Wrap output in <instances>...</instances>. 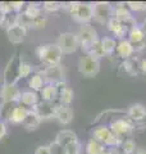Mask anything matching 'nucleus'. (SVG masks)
<instances>
[{
  "label": "nucleus",
  "mask_w": 146,
  "mask_h": 154,
  "mask_svg": "<svg viewBox=\"0 0 146 154\" xmlns=\"http://www.w3.org/2000/svg\"><path fill=\"white\" fill-rule=\"evenodd\" d=\"M49 149H50V153L51 154H65L64 146H62L60 144H58L56 141L49 144Z\"/></svg>",
  "instance_id": "4c0bfd02"
},
{
  "label": "nucleus",
  "mask_w": 146,
  "mask_h": 154,
  "mask_svg": "<svg viewBox=\"0 0 146 154\" xmlns=\"http://www.w3.org/2000/svg\"><path fill=\"white\" fill-rule=\"evenodd\" d=\"M7 132H8V130H7L5 122L0 121V140H2V139H4V136L7 135Z\"/></svg>",
  "instance_id": "c03bdc74"
},
{
  "label": "nucleus",
  "mask_w": 146,
  "mask_h": 154,
  "mask_svg": "<svg viewBox=\"0 0 146 154\" xmlns=\"http://www.w3.org/2000/svg\"><path fill=\"white\" fill-rule=\"evenodd\" d=\"M113 18H115L117 21H119L120 23H124L128 28H131L132 26H136V21L135 18L132 17L129 9L124 5H118L114 8V14Z\"/></svg>",
  "instance_id": "f8f14e48"
},
{
  "label": "nucleus",
  "mask_w": 146,
  "mask_h": 154,
  "mask_svg": "<svg viewBox=\"0 0 146 154\" xmlns=\"http://www.w3.org/2000/svg\"><path fill=\"white\" fill-rule=\"evenodd\" d=\"M86 154H103V152L105 150V145L101 144L100 141L95 140V139H90L86 144Z\"/></svg>",
  "instance_id": "bb28decb"
},
{
  "label": "nucleus",
  "mask_w": 146,
  "mask_h": 154,
  "mask_svg": "<svg viewBox=\"0 0 146 154\" xmlns=\"http://www.w3.org/2000/svg\"><path fill=\"white\" fill-rule=\"evenodd\" d=\"M7 35H8V40L12 44H21V42H23L24 37L27 35V28L21 25L13 26L7 30Z\"/></svg>",
  "instance_id": "4468645a"
},
{
  "label": "nucleus",
  "mask_w": 146,
  "mask_h": 154,
  "mask_svg": "<svg viewBox=\"0 0 146 154\" xmlns=\"http://www.w3.org/2000/svg\"><path fill=\"white\" fill-rule=\"evenodd\" d=\"M41 11H42V8L40 7V4H37V3H28L26 5V9H24L23 14H24V16H27L30 19H35V18L41 16Z\"/></svg>",
  "instance_id": "cd10ccee"
},
{
  "label": "nucleus",
  "mask_w": 146,
  "mask_h": 154,
  "mask_svg": "<svg viewBox=\"0 0 146 154\" xmlns=\"http://www.w3.org/2000/svg\"><path fill=\"white\" fill-rule=\"evenodd\" d=\"M3 18H4V13L0 11V26H2V23H3Z\"/></svg>",
  "instance_id": "09e8293b"
},
{
  "label": "nucleus",
  "mask_w": 146,
  "mask_h": 154,
  "mask_svg": "<svg viewBox=\"0 0 146 154\" xmlns=\"http://www.w3.org/2000/svg\"><path fill=\"white\" fill-rule=\"evenodd\" d=\"M36 55L38 57V59H40V62L44 66L49 67V66L60 64L63 53L56 42H47V44H42L37 48Z\"/></svg>",
  "instance_id": "f257e3e1"
},
{
  "label": "nucleus",
  "mask_w": 146,
  "mask_h": 154,
  "mask_svg": "<svg viewBox=\"0 0 146 154\" xmlns=\"http://www.w3.org/2000/svg\"><path fill=\"white\" fill-rule=\"evenodd\" d=\"M55 141L58 144H60L62 146H64V148L71 145V144L80 143L77 135L73 131H71V130H62V131H59L55 136Z\"/></svg>",
  "instance_id": "2eb2a0df"
},
{
  "label": "nucleus",
  "mask_w": 146,
  "mask_h": 154,
  "mask_svg": "<svg viewBox=\"0 0 146 154\" xmlns=\"http://www.w3.org/2000/svg\"><path fill=\"white\" fill-rule=\"evenodd\" d=\"M141 28H142V31H144V33L146 35V18H145V21L142 22V26H141Z\"/></svg>",
  "instance_id": "de8ad7c7"
},
{
  "label": "nucleus",
  "mask_w": 146,
  "mask_h": 154,
  "mask_svg": "<svg viewBox=\"0 0 146 154\" xmlns=\"http://www.w3.org/2000/svg\"><path fill=\"white\" fill-rule=\"evenodd\" d=\"M28 110H30V108L24 107V105H22V104H18L16 107V109L12 112V114H11V117H9L8 121L11 123H13V125H23Z\"/></svg>",
  "instance_id": "a211bd4d"
},
{
  "label": "nucleus",
  "mask_w": 146,
  "mask_h": 154,
  "mask_svg": "<svg viewBox=\"0 0 146 154\" xmlns=\"http://www.w3.org/2000/svg\"><path fill=\"white\" fill-rule=\"evenodd\" d=\"M58 46L60 48L63 54H73L80 46L78 36L75 32H63L58 37Z\"/></svg>",
  "instance_id": "39448f33"
},
{
  "label": "nucleus",
  "mask_w": 146,
  "mask_h": 154,
  "mask_svg": "<svg viewBox=\"0 0 146 154\" xmlns=\"http://www.w3.org/2000/svg\"><path fill=\"white\" fill-rule=\"evenodd\" d=\"M117 54H118L120 58H123V59H128V58L133 54V46L132 44L126 40V38H123V40H119L118 42H117Z\"/></svg>",
  "instance_id": "6ab92c4d"
},
{
  "label": "nucleus",
  "mask_w": 146,
  "mask_h": 154,
  "mask_svg": "<svg viewBox=\"0 0 146 154\" xmlns=\"http://www.w3.org/2000/svg\"><path fill=\"white\" fill-rule=\"evenodd\" d=\"M111 130L109 127L104 126V125H101V126H97L94 128V131H92V139H95V140L100 141L101 144H104L109 140L110 136H111Z\"/></svg>",
  "instance_id": "aec40b11"
},
{
  "label": "nucleus",
  "mask_w": 146,
  "mask_h": 154,
  "mask_svg": "<svg viewBox=\"0 0 146 154\" xmlns=\"http://www.w3.org/2000/svg\"><path fill=\"white\" fill-rule=\"evenodd\" d=\"M18 23H19V14L18 13H8V14H4L2 27L8 30V28H11L13 26H17Z\"/></svg>",
  "instance_id": "c756f323"
},
{
  "label": "nucleus",
  "mask_w": 146,
  "mask_h": 154,
  "mask_svg": "<svg viewBox=\"0 0 146 154\" xmlns=\"http://www.w3.org/2000/svg\"><path fill=\"white\" fill-rule=\"evenodd\" d=\"M46 23H47V19L46 17H37L35 19H32V23H31V27L32 28H36V30H40V28H45L46 27Z\"/></svg>",
  "instance_id": "e433bc0d"
},
{
  "label": "nucleus",
  "mask_w": 146,
  "mask_h": 154,
  "mask_svg": "<svg viewBox=\"0 0 146 154\" xmlns=\"http://www.w3.org/2000/svg\"><path fill=\"white\" fill-rule=\"evenodd\" d=\"M22 57L18 54H13V57L8 60L3 73V85H17L21 80L19 77V66H21Z\"/></svg>",
  "instance_id": "7ed1b4c3"
},
{
  "label": "nucleus",
  "mask_w": 146,
  "mask_h": 154,
  "mask_svg": "<svg viewBox=\"0 0 146 154\" xmlns=\"http://www.w3.org/2000/svg\"><path fill=\"white\" fill-rule=\"evenodd\" d=\"M40 123H41V118L38 117L32 109L28 110L26 119H24V122H23V126L31 131V130H36L38 126H40Z\"/></svg>",
  "instance_id": "a878e982"
},
{
  "label": "nucleus",
  "mask_w": 146,
  "mask_h": 154,
  "mask_svg": "<svg viewBox=\"0 0 146 154\" xmlns=\"http://www.w3.org/2000/svg\"><path fill=\"white\" fill-rule=\"evenodd\" d=\"M38 103V95L37 93L32 90H28V91H23L22 95H21V102L19 104L24 105V107H35V105Z\"/></svg>",
  "instance_id": "b1692460"
},
{
  "label": "nucleus",
  "mask_w": 146,
  "mask_h": 154,
  "mask_svg": "<svg viewBox=\"0 0 146 154\" xmlns=\"http://www.w3.org/2000/svg\"><path fill=\"white\" fill-rule=\"evenodd\" d=\"M78 71L82 76L92 79V77L99 75L100 72V60L85 54L78 60Z\"/></svg>",
  "instance_id": "20e7f679"
},
{
  "label": "nucleus",
  "mask_w": 146,
  "mask_h": 154,
  "mask_svg": "<svg viewBox=\"0 0 146 154\" xmlns=\"http://www.w3.org/2000/svg\"><path fill=\"white\" fill-rule=\"evenodd\" d=\"M80 154H81V153H80Z\"/></svg>",
  "instance_id": "864d4df0"
},
{
  "label": "nucleus",
  "mask_w": 146,
  "mask_h": 154,
  "mask_svg": "<svg viewBox=\"0 0 146 154\" xmlns=\"http://www.w3.org/2000/svg\"><path fill=\"white\" fill-rule=\"evenodd\" d=\"M35 154H51L50 149H49V145H40L36 148Z\"/></svg>",
  "instance_id": "37998d69"
},
{
  "label": "nucleus",
  "mask_w": 146,
  "mask_h": 154,
  "mask_svg": "<svg viewBox=\"0 0 146 154\" xmlns=\"http://www.w3.org/2000/svg\"><path fill=\"white\" fill-rule=\"evenodd\" d=\"M0 118H2V107H0Z\"/></svg>",
  "instance_id": "603ef678"
},
{
  "label": "nucleus",
  "mask_w": 146,
  "mask_h": 154,
  "mask_svg": "<svg viewBox=\"0 0 146 154\" xmlns=\"http://www.w3.org/2000/svg\"><path fill=\"white\" fill-rule=\"evenodd\" d=\"M110 154H122V152L118 150L117 148H113V149H110Z\"/></svg>",
  "instance_id": "49530a36"
},
{
  "label": "nucleus",
  "mask_w": 146,
  "mask_h": 154,
  "mask_svg": "<svg viewBox=\"0 0 146 154\" xmlns=\"http://www.w3.org/2000/svg\"><path fill=\"white\" fill-rule=\"evenodd\" d=\"M22 91L17 85H2L0 88V100L2 103H19Z\"/></svg>",
  "instance_id": "9d476101"
},
{
  "label": "nucleus",
  "mask_w": 146,
  "mask_h": 154,
  "mask_svg": "<svg viewBox=\"0 0 146 154\" xmlns=\"http://www.w3.org/2000/svg\"><path fill=\"white\" fill-rule=\"evenodd\" d=\"M128 9L135 12H144L146 11V2H128L126 3Z\"/></svg>",
  "instance_id": "f704fd0d"
},
{
  "label": "nucleus",
  "mask_w": 146,
  "mask_h": 154,
  "mask_svg": "<svg viewBox=\"0 0 146 154\" xmlns=\"http://www.w3.org/2000/svg\"><path fill=\"white\" fill-rule=\"evenodd\" d=\"M42 9L47 13H53V12H56L62 9V3L59 2H44L42 4Z\"/></svg>",
  "instance_id": "72a5a7b5"
},
{
  "label": "nucleus",
  "mask_w": 146,
  "mask_h": 154,
  "mask_svg": "<svg viewBox=\"0 0 146 154\" xmlns=\"http://www.w3.org/2000/svg\"><path fill=\"white\" fill-rule=\"evenodd\" d=\"M0 11H2L4 14H8V13H14L12 2H0Z\"/></svg>",
  "instance_id": "ea45409f"
},
{
  "label": "nucleus",
  "mask_w": 146,
  "mask_h": 154,
  "mask_svg": "<svg viewBox=\"0 0 146 154\" xmlns=\"http://www.w3.org/2000/svg\"><path fill=\"white\" fill-rule=\"evenodd\" d=\"M114 8L110 3L97 2L94 3V21L100 25H108L109 21L113 18Z\"/></svg>",
  "instance_id": "423d86ee"
},
{
  "label": "nucleus",
  "mask_w": 146,
  "mask_h": 154,
  "mask_svg": "<svg viewBox=\"0 0 146 154\" xmlns=\"http://www.w3.org/2000/svg\"><path fill=\"white\" fill-rule=\"evenodd\" d=\"M19 103H2V117L5 118L7 121L9 119V117H11V114L14 109H16V107L18 105Z\"/></svg>",
  "instance_id": "2f4dec72"
},
{
  "label": "nucleus",
  "mask_w": 146,
  "mask_h": 154,
  "mask_svg": "<svg viewBox=\"0 0 146 154\" xmlns=\"http://www.w3.org/2000/svg\"><path fill=\"white\" fill-rule=\"evenodd\" d=\"M122 148H123V153L124 154H132L135 153L137 149H136V143L131 139H127L122 143Z\"/></svg>",
  "instance_id": "c9c22d12"
},
{
  "label": "nucleus",
  "mask_w": 146,
  "mask_h": 154,
  "mask_svg": "<svg viewBox=\"0 0 146 154\" xmlns=\"http://www.w3.org/2000/svg\"><path fill=\"white\" fill-rule=\"evenodd\" d=\"M56 121L59 122L60 125H68L72 122L73 119V110L69 105H63L59 104L56 109V114H55Z\"/></svg>",
  "instance_id": "f3484780"
},
{
  "label": "nucleus",
  "mask_w": 146,
  "mask_h": 154,
  "mask_svg": "<svg viewBox=\"0 0 146 154\" xmlns=\"http://www.w3.org/2000/svg\"><path fill=\"white\" fill-rule=\"evenodd\" d=\"M87 55H90V57H92V58H95V59H97V60H100L103 57H105V53H104L103 46H101L100 40L97 41L96 44L92 46L89 51H87Z\"/></svg>",
  "instance_id": "7c9ffc66"
},
{
  "label": "nucleus",
  "mask_w": 146,
  "mask_h": 154,
  "mask_svg": "<svg viewBox=\"0 0 146 154\" xmlns=\"http://www.w3.org/2000/svg\"><path fill=\"white\" fill-rule=\"evenodd\" d=\"M12 4H13V11H14V13H21V11L24 8V5H26V3L24 2H12Z\"/></svg>",
  "instance_id": "79ce46f5"
},
{
  "label": "nucleus",
  "mask_w": 146,
  "mask_h": 154,
  "mask_svg": "<svg viewBox=\"0 0 146 154\" xmlns=\"http://www.w3.org/2000/svg\"><path fill=\"white\" fill-rule=\"evenodd\" d=\"M109 128L111 130V132L114 135H117L118 137H120L123 140L124 136H128V135L133 131V125L131 123V119H114L113 122L110 123Z\"/></svg>",
  "instance_id": "9b49d317"
},
{
  "label": "nucleus",
  "mask_w": 146,
  "mask_h": 154,
  "mask_svg": "<svg viewBox=\"0 0 146 154\" xmlns=\"http://www.w3.org/2000/svg\"><path fill=\"white\" fill-rule=\"evenodd\" d=\"M65 149V154H80L81 153V145L80 143H76V144H71L64 148Z\"/></svg>",
  "instance_id": "58836bf2"
},
{
  "label": "nucleus",
  "mask_w": 146,
  "mask_h": 154,
  "mask_svg": "<svg viewBox=\"0 0 146 154\" xmlns=\"http://www.w3.org/2000/svg\"><path fill=\"white\" fill-rule=\"evenodd\" d=\"M106 26H108L109 31L113 33L114 36L118 37L119 40H123L124 36L128 35V30H129V28L126 26L124 23H120L119 21H117L115 18H111Z\"/></svg>",
  "instance_id": "dca6fc26"
},
{
  "label": "nucleus",
  "mask_w": 146,
  "mask_h": 154,
  "mask_svg": "<svg viewBox=\"0 0 146 154\" xmlns=\"http://www.w3.org/2000/svg\"><path fill=\"white\" fill-rule=\"evenodd\" d=\"M145 33L142 31V28L138 26H132L128 30V41L131 44H138V42L145 41Z\"/></svg>",
  "instance_id": "393cba45"
},
{
  "label": "nucleus",
  "mask_w": 146,
  "mask_h": 154,
  "mask_svg": "<svg viewBox=\"0 0 146 154\" xmlns=\"http://www.w3.org/2000/svg\"><path fill=\"white\" fill-rule=\"evenodd\" d=\"M58 105H59L58 102H44V100H41V102H38L35 107H32L31 109L41 118V121H42V119L55 118Z\"/></svg>",
  "instance_id": "1a4fd4ad"
},
{
  "label": "nucleus",
  "mask_w": 146,
  "mask_h": 154,
  "mask_svg": "<svg viewBox=\"0 0 146 154\" xmlns=\"http://www.w3.org/2000/svg\"><path fill=\"white\" fill-rule=\"evenodd\" d=\"M58 88V103L59 104H63V105H69L73 100V90L64 82H60L56 85Z\"/></svg>",
  "instance_id": "ddd939ff"
},
{
  "label": "nucleus",
  "mask_w": 146,
  "mask_h": 154,
  "mask_svg": "<svg viewBox=\"0 0 146 154\" xmlns=\"http://www.w3.org/2000/svg\"><path fill=\"white\" fill-rule=\"evenodd\" d=\"M73 21L80 25H89L91 19H94V4L90 3H80L75 13L72 14Z\"/></svg>",
  "instance_id": "6e6552de"
},
{
  "label": "nucleus",
  "mask_w": 146,
  "mask_h": 154,
  "mask_svg": "<svg viewBox=\"0 0 146 154\" xmlns=\"http://www.w3.org/2000/svg\"><path fill=\"white\" fill-rule=\"evenodd\" d=\"M138 69L142 72V73H146V58H142L140 62H138Z\"/></svg>",
  "instance_id": "a18cd8bd"
},
{
  "label": "nucleus",
  "mask_w": 146,
  "mask_h": 154,
  "mask_svg": "<svg viewBox=\"0 0 146 154\" xmlns=\"http://www.w3.org/2000/svg\"><path fill=\"white\" fill-rule=\"evenodd\" d=\"M45 80H44V77L41 76L40 72H35V73H32L30 77H28V86H30V89L32 91H41L42 88L45 86Z\"/></svg>",
  "instance_id": "5701e85b"
},
{
  "label": "nucleus",
  "mask_w": 146,
  "mask_h": 154,
  "mask_svg": "<svg viewBox=\"0 0 146 154\" xmlns=\"http://www.w3.org/2000/svg\"><path fill=\"white\" fill-rule=\"evenodd\" d=\"M122 67H123L124 71L127 72V73H129V75H136V67H135V64H133L131 60L126 59V60H124V63H123V66H122Z\"/></svg>",
  "instance_id": "a19ab883"
},
{
  "label": "nucleus",
  "mask_w": 146,
  "mask_h": 154,
  "mask_svg": "<svg viewBox=\"0 0 146 154\" xmlns=\"http://www.w3.org/2000/svg\"><path fill=\"white\" fill-rule=\"evenodd\" d=\"M103 154H110V149H105V150L103 152Z\"/></svg>",
  "instance_id": "3c124183"
},
{
  "label": "nucleus",
  "mask_w": 146,
  "mask_h": 154,
  "mask_svg": "<svg viewBox=\"0 0 146 154\" xmlns=\"http://www.w3.org/2000/svg\"><path fill=\"white\" fill-rule=\"evenodd\" d=\"M132 154H146V152H144V150H136V152L132 153Z\"/></svg>",
  "instance_id": "8fccbe9b"
},
{
  "label": "nucleus",
  "mask_w": 146,
  "mask_h": 154,
  "mask_svg": "<svg viewBox=\"0 0 146 154\" xmlns=\"http://www.w3.org/2000/svg\"><path fill=\"white\" fill-rule=\"evenodd\" d=\"M38 72H40L41 76L44 77L45 84L58 85L60 82H64V68H63L62 64L44 67V68Z\"/></svg>",
  "instance_id": "0eeeda50"
},
{
  "label": "nucleus",
  "mask_w": 146,
  "mask_h": 154,
  "mask_svg": "<svg viewBox=\"0 0 146 154\" xmlns=\"http://www.w3.org/2000/svg\"><path fill=\"white\" fill-rule=\"evenodd\" d=\"M127 114L132 121H142L146 118V107L142 104H132L128 108Z\"/></svg>",
  "instance_id": "412c9836"
},
{
  "label": "nucleus",
  "mask_w": 146,
  "mask_h": 154,
  "mask_svg": "<svg viewBox=\"0 0 146 154\" xmlns=\"http://www.w3.org/2000/svg\"><path fill=\"white\" fill-rule=\"evenodd\" d=\"M78 36V41H80V48L82 49V51L87 54L92 46H94L97 41L100 40L99 36H97V32L94 27H92L90 23L89 25H82L80 27V31L77 33Z\"/></svg>",
  "instance_id": "f03ea898"
},
{
  "label": "nucleus",
  "mask_w": 146,
  "mask_h": 154,
  "mask_svg": "<svg viewBox=\"0 0 146 154\" xmlns=\"http://www.w3.org/2000/svg\"><path fill=\"white\" fill-rule=\"evenodd\" d=\"M40 93H41V98H42L44 102H58V88H56V85L46 84Z\"/></svg>",
  "instance_id": "4be33fe9"
},
{
  "label": "nucleus",
  "mask_w": 146,
  "mask_h": 154,
  "mask_svg": "<svg viewBox=\"0 0 146 154\" xmlns=\"http://www.w3.org/2000/svg\"><path fill=\"white\" fill-rule=\"evenodd\" d=\"M100 42H101V46H103V49H104L105 55H111L117 49V41L113 37H108V36L103 37L100 40Z\"/></svg>",
  "instance_id": "c85d7f7f"
},
{
  "label": "nucleus",
  "mask_w": 146,
  "mask_h": 154,
  "mask_svg": "<svg viewBox=\"0 0 146 154\" xmlns=\"http://www.w3.org/2000/svg\"><path fill=\"white\" fill-rule=\"evenodd\" d=\"M32 73V66L28 62H24L21 59V66H19V77L24 79V77H30Z\"/></svg>",
  "instance_id": "473e14b6"
}]
</instances>
